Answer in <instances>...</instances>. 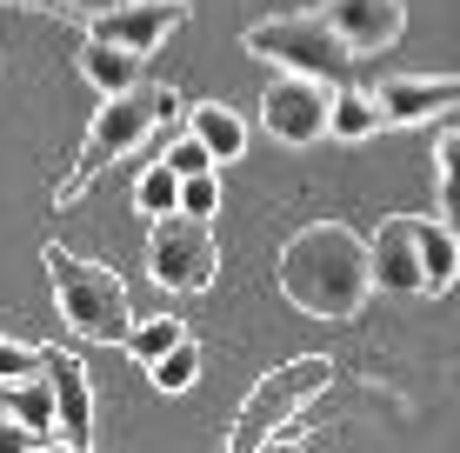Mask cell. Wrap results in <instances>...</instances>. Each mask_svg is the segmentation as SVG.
Instances as JSON below:
<instances>
[{
    "label": "cell",
    "mask_w": 460,
    "mask_h": 453,
    "mask_svg": "<svg viewBox=\"0 0 460 453\" xmlns=\"http://www.w3.org/2000/svg\"><path fill=\"white\" fill-rule=\"evenodd\" d=\"M387 127V114H380L374 87H334V114H327V134L334 140H374Z\"/></svg>",
    "instance_id": "e0dca14e"
},
{
    "label": "cell",
    "mask_w": 460,
    "mask_h": 453,
    "mask_svg": "<svg viewBox=\"0 0 460 453\" xmlns=\"http://www.w3.org/2000/svg\"><path fill=\"white\" fill-rule=\"evenodd\" d=\"M434 174H440V213L460 221V127L434 134Z\"/></svg>",
    "instance_id": "44dd1931"
},
{
    "label": "cell",
    "mask_w": 460,
    "mask_h": 453,
    "mask_svg": "<svg viewBox=\"0 0 460 453\" xmlns=\"http://www.w3.org/2000/svg\"><path fill=\"white\" fill-rule=\"evenodd\" d=\"M420 274H427V287L420 293H447L454 287V274H460V221H420Z\"/></svg>",
    "instance_id": "9a60e30c"
},
{
    "label": "cell",
    "mask_w": 460,
    "mask_h": 453,
    "mask_svg": "<svg viewBox=\"0 0 460 453\" xmlns=\"http://www.w3.org/2000/svg\"><path fill=\"white\" fill-rule=\"evenodd\" d=\"M47 367V347H27V340H0V380H27V373Z\"/></svg>",
    "instance_id": "cb8c5ba5"
},
{
    "label": "cell",
    "mask_w": 460,
    "mask_h": 453,
    "mask_svg": "<svg viewBox=\"0 0 460 453\" xmlns=\"http://www.w3.org/2000/svg\"><path fill=\"white\" fill-rule=\"evenodd\" d=\"M187 134H200L208 140V153L220 167L227 161H241L247 153V120L234 114V107H220V100H200V107H187Z\"/></svg>",
    "instance_id": "2e32d148"
},
{
    "label": "cell",
    "mask_w": 460,
    "mask_h": 453,
    "mask_svg": "<svg viewBox=\"0 0 460 453\" xmlns=\"http://www.w3.org/2000/svg\"><path fill=\"white\" fill-rule=\"evenodd\" d=\"M40 267L54 280V307H60V320L74 327V340H127L134 334V307H127V287H120L114 267L81 260L60 240L40 247Z\"/></svg>",
    "instance_id": "3957f363"
},
{
    "label": "cell",
    "mask_w": 460,
    "mask_h": 453,
    "mask_svg": "<svg viewBox=\"0 0 460 453\" xmlns=\"http://www.w3.org/2000/svg\"><path fill=\"white\" fill-rule=\"evenodd\" d=\"M140 60L147 54H134V47H114V40H81V74H87V87L101 93H127V87H140Z\"/></svg>",
    "instance_id": "5bb4252c"
},
{
    "label": "cell",
    "mask_w": 460,
    "mask_h": 453,
    "mask_svg": "<svg viewBox=\"0 0 460 453\" xmlns=\"http://www.w3.org/2000/svg\"><path fill=\"white\" fill-rule=\"evenodd\" d=\"M241 47L253 60H274L280 74H321V81H347V67H354V47L334 34V21L327 13H274V21H253Z\"/></svg>",
    "instance_id": "5b68a950"
},
{
    "label": "cell",
    "mask_w": 460,
    "mask_h": 453,
    "mask_svg": "<svg viewBox=\"0 0 460 453\" xmlns=\"http://www.w3.org/2000/svg\"><path fill=\"white\" fill-rule=\"evenodd\" d=\"M274 280L280 293L314 320H354L374 293V247L360 240L347 221H314L288 233L274 260Z\"/></svg>",
    "instance_id": "6da1fadb"
},
{
    "label": "cell",
    "mask_w": 460,
    "mask_h": 453,
    "mask_svg": "<svg viewBox=\"0 0 460 453\" xmlns=\"http://www.w3.org/2000/svg\"><path fill=\"white\" fill-rule=\"evenodd\" d=\"M181 21H187V0H120V7L87 13V34L134 47V54H161V40L181 34Z\"/></svg>",
    "instance_id": "ba28073f"
},
{
    "label": "cell",
    "mask_w": 460,
    "mask_h": 453,
    "mask_svg": "<svg viewBox=\"0 0 460 453\" xmlns=\"http://www.w3.org/2000/svg\"><path fill=\"white\" fill-rule=\"evenodd\" d=\"M181 213H194V221H214V213H220V180H214V167L181 180Z\"/></svg>",
    "instance_id": "7402d4cb"
},
{
    "label": "cell",
    "mask_w": 460,
    "mask_h": 453,
    "mask_svg": "<svg viewBox=\"0 0 460 453\" xmlns=\"http://www.w3.org/2000/svg\"><path fill=\"white\" fill-rule=\"evenodd\" d=\"M374 287L380 293H420L427 274H420V221L394 213V221L374 227Z\"/></svg>",
    "instance_id": "8fae6325"
},
{
    "label": "cell",
    "mask_w": 460,
    "mask_h": 453,
    "mask_svg": "<svg viewBox=\"0 0 460 453\" xmlns=\"http://www.w3.org/2000/svg\"><path fill=\"white\" fill-rule=\"evenodd\" d=\"M161 161H167L181 180H187V174H208V167H220L214 153H208V140H200V134H181V140H173V147L161 153Z\"/></svg>",
    "instance_id": "603a6c76"
},
{
    "label": "cell",
    "mask_w": 460,
    "mask_h": 453,
    "mask_svg": "<svg viewBox=\"0 0 460 453\" xmlns=\"http://www.w3.org/2000/svg\"><path fill=\"white\" fill-rule=\"evenodd\" d=\"M327 387H334V361H327V353H300V361L274 367V373H267V380L241 400V414H234V427H227V447H234V453L267 447L300 407H307V400H321Z\"/></svg>",
    "instance_id": "277c9868"
},
{
    "label": "cell",
    "mask_w": 460,
    "mask_h": 453,
    "mask_svg": "<svg viewBox=\"0 0 460 453\" xmlns=\"http://www.w3.org/2000/svg\"><path fill=\"white\" fill-rule=\"evenodd\" d=\"M374 100H380V114H387V127H420V120L460 114V74H454V81L387 74V81H374Z\"/></svg>",
    "instance_id": "9c48e42d"
},
{
    "label": "cell",
    "mask_w": 460,
    "mask_h": 453,
    "mask_svg": "<svg viewBox=\"0 0 460 453\" xmlns=\"http://www.w3.org/2000/svg\"><path fill=\"white\" fill-rule=\"evenodd\" d=\"M147 274H154V287H167V293H208L214 274H220L214 227L194 221V213H161L154 233H147Z\"/></svg>",
    "instance_id": "8992f818"
},
{
    "label": "cell",
    "mask_w": 460,
    "mask_h": 453,
    "mask_svg": "<svg viewBox=\"0 0 460 453\" xmlns=\"http://www.w3.org/2000/svg\"><path fill=\"white\" fill-rule=\"evenodd\" d=\"M47 373H54V427H60V447H93V387H87V367L74 353H54L47 347Z\"/></svg>",
    "instance_id": "7c38bea8"
},
{
    "label": "cell",
    "mask_w": 460,
    "mask_h": 453,
    "mask_svg": "<svg viewBox=\"0 0 460 453\" xmlns=\"http://www.w3.org/2000/svg\"><path fill=\"white\" fill-rule=\"evenodd\" d=\"M173 114H181V93H173L167 81L161 87L140 81V87H127V93H107L101 114H93V127H87V140H81V153H74V167H67V180L54 187V207H74V200H81L107 167L127 161L134 147H147L154 127L173 120Z\"/></svg>",
    "instance_id": "7a4b0ae2"
},
{
    "label": "cell",
    "mask_w": 460,
    "mask_h": 453,
    "mask_svg": "<svg viewBox=\"0 0 460 453\" xmlns=\"http://www.w3.org/2000/svg\"><path fill=\"white\" fill-rule=\"evenodd\" d=\"M334 87L321 74H280L261 93V127L280 140V147H314L327 134V114H334Z\"/></svg>",
    "instance_id": "52a82bcc"
},
{
    "label": "cell",
    "mask_w": 460,
    "mask_h": 453,
    "mask_svg": "<svg viewBox=\"0 0 460 453\" xmlns=\"http://www.w3.org/2000/svg\"><path fill=\"white\" fill-rule=\"evenodd\" d=\"M13 7H34V13H54V21H87L81 0H13Z\"/></svg>",
    "instance_id": "484cf974"
},
{
    "label": "cell",
    "mask_w": 460,
    "mask_h": 453,
    "mask_svg": "<svg viewBox=\"0 0 460 453\" xmlns=\"http://www.w3.org/2000/svg\"><path fill=\"white\" fill-rule=\"evenodd\" d=\"M0 407H7L21 427H34L47 447H60V427H54V373H27V380H0Z\"/></svg>",
    "instance_id": "4fadbf2b"
},
{
    "label": "cell",
    "mask_w": 460,
    "mask_h": 453,
    "mask_svg": "<svg viewBox=\"0 0 460 453\" xmlns=\"http://www.w3.org/2000/svg\"><path fill=\"white\" fill-rule=\"evenodd\" d=\"M147 373H154V387H161V394H187V387L200 380V340H194V334L173 340V347H167Z\"/></svg>",
    "instance_id": "d6986e66"
},
{
    "label": "cell",
    "mask_w": 460,
    "mask_h": 453,
    "mask_svg": "<svg viewBox=\"0 0 460 453\" xmlns=\"http://www.w3.org/2000/svg\"><path fill=\"white\" fill-rule=\"evenodd\" d=\"M321 13L334 21V34L354 54H387L407 34V7L401 0H321Z\"/></svg>",
    "instance_id": "30bf717a"
},
{
    "label": "cell",
    "mask_w": 460,
    "mask_h": 453,
    "mask_svg": "<svg viewBox=\"0 0 460 453\" xmlns=\"http://www.w3.org/2000/svg\"><path fill=\"white\" fill-rule=\"evenodd\" d=\"M134 207L147 213V221H161V213H181V174H173L167 161H154L147 174L134 180Z\"/></svg>",
    "instance_id": "ac0fdd59"
},
{
    "label": "cell",
    "mask_w": 460,
    "mask_h": 453,
    "mask_svg": "<svg viewBox=\"0 0 460 453\" xmlns=\"http://www.w3.org/2000/svg\"><path fill=\"white\" fill-rule=\"evenodd\" d=\"M173 340H187V320L154 314V320H134V334H127V353H134L140 367H154V361H161V353L173 347Z\"/></svg>",
    "instance_id": "ffe728a7"
},
{
    "label": "cell",
    "mask_w": 460,
    "mask_h": 453,
    "mask_svg": "<svg viewBox=\"0 0 460 453\" xmlns=\"http://www.w3.org/2000/svg\"><path fill=\"white\" fill-rule=\"evenodd\" d=\"M27 447H47V440H40L34 427H21L7 407H0V453H27Z\"/></svg>",
    "instance_id": "d4e9b609"
}]
</instances>
